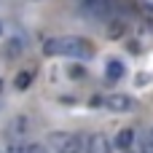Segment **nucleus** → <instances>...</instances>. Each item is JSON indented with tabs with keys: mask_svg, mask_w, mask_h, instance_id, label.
<instances>
[{
	"mask_svg": "<svg viewBox=\"0 0 153 153\" xmlns=\"http://www.w3.org/2000/svg\"><path fill=\"white\" fill-rule=\"evenodd\" d=\"M22 51H24V40H22V38H11V40H5V46H3V59L13 62V59L22 56Z\"/></svg>",
	"mask_w": 153,
	"mask_h": 153,
	"instance_id": "nucleus-7",
	"label": "nucleus"
},
{
	"mask_svg": "<svg viewBox=\"0 0 153 153\" xmlns=\"http://www.w3.org/2000/svg\"><path fill=\"white\" fill-rule=\"evenodd\" d=\"M124 153H132V151H124Z\"/></svg>",
	"mask_w": 153,
	"mask_h": 153,
	"instance_id": "nucleus-17",
	"label": "nucleus"
},
{
	"mask_svg": "<svg viewBox=\"0 0 153 153\" xmlns=\"http://www.w3.org/2000/svg\"><path fill=\"white\" fill-rule=\"evenodd\" d=\"M67 73H70V78H75V81H78V78H83V73H86V70H83L81 65H70V70H67Z\"/></svg>",
	"mask_w": 153,
	"mask_h": 153,
	"instance_id": "nucleus-14",
	"label": "nucleus"
},
{
	"mask_svg": "<svg viewBox=\"0 0 153 153\" xmlns=\"http://www.w3.org/2000/svg\"><path fill=\"white\" fill-rule=\"evenodd\" d=\"M30 129H32V121H30L27 113L11 116V121L5 124V140H8V145H11V143H22V140L30 134Z\"/></svg>",
	"mask_w": 153,
	"mask_h": 153,
	"instance_id": "nucleus-2",
	"label": "nucleus"
},
{
	"mask_svg": "<svg viewBox=\"0 0 153 153\" xmlns=\"http://www.w3.org/2000/svg\"><path fill=\"white\" fill-rule=\"evenodd\" d=\"M83 151L86 153H110V143L105 134H89L86 143H83Z\"/></svg>",
	"mask_w": 153,
	"mask_h": 153,
	"instance_id": "nucleus-6",
	"label": "nucleus"
},
{
	"mask_svg": "<svg viewBox=\"0 0 153 153\" xmlns=\"http://www.w3.org/2000/svg\"><path fill=\"white\" fill-rule=\"evenodd\" d=\"M102 102H105V108L113 110V113H129V110L137 108V102H134L129 94H108Z\"/></svg>",
	"mask_w": 153,
	"mask_h": 153,
	"instance_id": "nucleus-5",
	"label": "nucleus"
},
{
	"mask_svg": "<svg viewBox=\"0 0 153 153\" xmlns=\"http://www.w3.org/2000/svg\"><path fill=\"white\" fill-rule=\"evenodd\" d=\"M43 54L46 56H67V59H91L94 43L89 38H78V35H56V38L43 40Z\"/></svg>",
	"mask_w": 153,
	"mask_h": 153,
	"instance_id": "nucleus-1",
	"label": "nucleus"
},
{
	"mask_svg": "<svg viewBox=\"0 0 153 153\" xmlns=\"http://www.w3.org/2000/svg\"><path fill=\"white\" fill-rule=\"evenodd\" d=\"M137 153H153V129H148V132L140 137V151Z\"/></svg>",
	"mask_w": 153,
	"mask_h": 153,
	"instance_id": "nucleus-12",
	"label": "nucleus"
},
{
	"mask_svg": "<svg viewBox=\"0 0 153 153\" xmlns=\"http://www.w3.org/2000/svg\"><path fill=\"white\" fill-rule=\"evenodd\" d=\"M78 3H81V11L83 13L97 16V19H113L116 16V8H118L116 0H78Z\"/></svg>",
	"mask_w": 153,
	"mask_h": 153,
	"instance_id": "nucleus-3",
	"label": "nucleus"
},
{
	"mask_svg": "<svg viewBox=\"0 0 153 153\" xmlns=\"http://www.w3.org/2000/svg\"><path fill=\"white\" fill-rule=\"evenodd\" d=\"M5 153H24V143H11Z\"/></svg>",
	"mask_w": 153,
	"mask_h": 153,
	"instance_id": "nucleus-15",
	"label": "nucleus"
},
{
	"mask_svg": "<svg viewBox=\"0 0 153 153\" xmlns=\"http://www.w3.org/2000/svg\"><path fill=\"white\" fill-rule=\"evenodd\" d=\"M108 38L110 40H118V38H124V32H126V22L121 19V16H113L110 22H108Z\"/></svg>",
	"mask_w": 153,
	"mask_h": 153,
	"instance_id": "nucleus-9",
	"label": "nucleus"
},
{
	"mask_svg": "<svg viewBox=\"0 0 153 153\" xmlns=\"http://www.w3.org/2000/svg\"><path fill=\"white\" fill-rule=\"evenodd\" d=\"M24 153H51L43 143H30V145H24Z\"/></svg>",
	"mask_w": 153,
	"mask_h": 153,
	"instance_id": "nucleus-13",
	"label": "nucleus"
},
{
	"mask_svg": "<svg viewBox=\"0 0 153 153\" xmlns=\"http://www.w3.org/2000/svg\"><path fill=\"white\" fill-rule=\"evenodd\" d=\"M0 32H3V24H0Z\"/></svg>",
	"mask_w": 153,
	"mask_h": 153,
	"instance_id": "nucleus-16",
	"label": "nucleus"
},
{
	"mask_svg": "<svg viewBox=\"0 0 153 153\" xmlns=\"http://www.w3.org/2000/svg\"><path fill=\"white\" fill-rule=\"evenodd\" d=\"M134 140H137V132H134L132 126H126V129H121V132L116 134V148H118L121 153H124V151H132Z\"/></svg>",
	"mask_w": 153,
	"mask_h": 153,
	"instance_id": "nucleus-8",
	"label": "nucleus"
},
{
	"mask_svg": "<svg viewBox=\"0 0 153 153\" xmlns=\"http://www.w3.org/2000/svg\"><path fill=\"white\" fill-rule=\"evenodd\" d=\"M48 143L54 145L56 153H81V137L78 134H70V132H54L48 134Z\"/></svg>",
	"mask_w": 153,
	"mask_h": 153,
	"instance_id": "nucleus-4",
	"label": "nucleus"
},
{
	"mask_svg": "<svg viewBox=\"0 0 153 153\" xmlns=\"http://www.w3.org/2000/svg\"><path fill=\"white\" fill-rule=\"evenodd\" d=\"M105 78H108V81L124 78V65H121L118 59H108V65H105Z\"/></svg>",
	"mask_w": 153,
	"mask_h": 153,
	"instance_id": "nucleus-11",
	"label": "nucleus"
},
{
	"mask_svg": "<svg viewBox=\"0 0 153 153\" xmlns=\"http://www.w3.org/2000/svg\"><path fill=\"white\" fill-rule=\"evenodd\" d=\"M32 81H35V67H27V70H22V73L13 78V89H16V91H24V89L32 86Z\"/></svg>",
	"mask_w": 153,
	"mask_h": 153,
	"instance_id": "nucleus-10",
	"label": "nucleus"
}]
</instances>
